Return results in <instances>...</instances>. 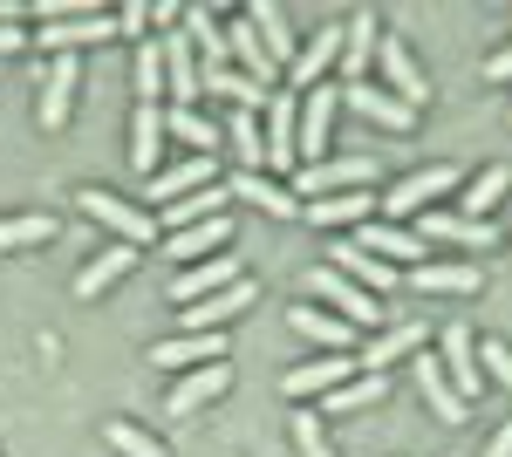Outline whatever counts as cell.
Instances as JSON below:
<instances>
[{
	"instance_id": "obj_47",
	"label": "cell",
	"mask_w": 512,
	"mask_h": 457,
	"mask_svg": "<svg viewBox=\"0 0 512 457\" xmlns=\"http://www.w3.org/2000/svg\"><path fill=\"white\" fill-rule=\"evenodd\" d=\"M485 82H512V41L492 55V62H485Z\"/></svg>"
},
{
	"instance_id": "obj_24",
	"label": "cell",
	"mask_w": 512,
	"mask_h": 457,
	"mask_svg": "<svg viewBox=\"0 0 512 457\" xmlns=\"http://www.w3.org/2000/svg\"><path fill=\"white\" fill-rule=\"evenodd\" d=\"M328 267H335V273H349L355 287H362V294H376V301H383V294H396V280H403V273H396L390 260L362 253L355 239H335V246H328Z\"/></svg>"
},
{
	"instance_id": "obj_9",
	"label": "cell",
	"mask_w": 512,
	"mask_h": 457,
	"mask_svg": "<svg viewBox=\"0 0 512 457\" xmlns=\"http://www.w3.org/2000/svg\"><path fill=\"white\" fill-rule=\"evenodd\" d=\"M376 69H383V89H390L396 103H410V110H424V103H431L424 62L410 55V41H403V35H383V41H376Z\"/></svg>"
},
{
	"instance_id": "obj_34",
	"label": "cell",
	"mask_w": 512,
	"mask_h": 457,
	"mask_svg": "<svg viewBox=\"0 0 512 457\" xmlns=\"http://www.w3.org/2000/svg\"><path fill=\"white\" fill-rule=\"evenodd\" d=\"M246 21H253V35L267 41V55H274V69H294V55H301V41L287 28V14H280L274 0H253V7H239Z\"/></svg>"
},
{
	"instance_id": "obj_22",
	"label": "cell",
	"mask_w": 512,
	"mask_h": 457,
	"mask_svg": "<svg viewBox=\"0 0 512 457\" xmlns=\"http://www.w3.org/2000/svg\"><path fill=\"white\" fill-rule=\"evenodd\" d=\"M233 389V362H205V369H192V376L171 382V396H164V410L171 417H198L205 403H219Z\"/></svg>"
},
{
	"instance_id": "obj_21",
	"label": "cell",
	"mask_w": 512,
	"mask_h": 457,
	"mask_svg": "<svg viewBox=\"0 0 512 457\" xmlns=\"http://www.w3.org/2000/svg\"><path fill=\"white\" fill-rule=\"evenodd\" d=\"M403 280H410L424 301H437V294H444V301H465V294L485 287V273H478L472 260H424V267H410Z\"/></svg>"
},
{
	"instance_id": "obj_12",
	"label": "cell",
	"mask_w": 512,
	"mask_h": 457,
	"mask_svg": "<svg viewBox=\"0 0 512 457\" xmlns=\"http://www.w3.org/2000/svg\"><path fill=\"white\" fill-rule=\"evenodd\" d=\"M431 355H437V369L451 376V389H458L465 403H472L478 389H485V369H478V335L465 328V321H451V328L437 335V348H431Z\"/></svg>"
},
{
	"instance_id": "obj_27",
	"label": "cell",
	"mask_w": 512,
	"mask_h": 457,
	"mask_svg": "<svg viewBox=\"0 0 512 457\" xmlns=\"http://www.w3.org/2000/svg\"><path fill=\"white\" fill-rule=\"evenodd\" d=\"M506 191H512V171H506V164H485V171H472V178L458 185V205H451V212H465V219H485V226H492V212L506 205Z\"/></svg>"
},
{
	"instance_id": "obj_3",
	"label": "cell",
	"mask_w": 512,
	"mask_h": 457,
	"mask_svg": "<svg viewBox=\"0 0 512 457\" xmlns=\"http://www.w3.org/2000/svg\"><path fill=\"white\" fill-rule=\"evenodd\" d=\"M383 178V157L355 151V157H321V164H301L294 178H287V191L301 198V205H315V198H335V191H369Z\"/></svg>"
},
{
	"instance_id": "obj_38",
	"label": "cell",
	"mask_w": 512,
	"mask_h": 457,
	"mask_svg": "<svg viewBox=\"0 0 512 457\" xmlns=\"http://www.w3.org/2000/svg\"><path fill=\"white\" fill-rule=\"evenodd\" d=\"M226 151L239 157V171H267V137H260V116L253 110H226Z\"/></svg>"
},
{
	"instance_id": "obj_5",
	"label": "cell",
	"mask_w": 512,
	"mask_h": 457,
	"mask_svg": "<svg viewBox=\"0 0 512 457\" xmlns=\"http://www.w3.org/2000/svg\"><path fill=\"white\" fill-rule=\"evenodd\" d=\"M260 137H267V178H294L301 171V151H294V137H301V96L294 89H274V103L260 116Z\"/></svg>"
},
{
	"instance_id": "obj_14",
	"label": "cell",
	"mask_w": 512,
	"mask_h": 457,
	"mask_svg": "<svg viewBox=\"0 0 512 457\" xmlns=\"http://www.w3.org/2000/svg\"><path fill=\"white\" fill-rule=\"evenodd\" d=\"M219 253H233V212L226 219H198L185 232H164V260L171 267H198V260H219Z\"/></svg>"
},
{
	"instance_id": "obj_36",
	"label": "cell",
	"mask_w": 512,
	"mask_h": 457,
	"mask_svg": "<svg viewBox=\"0 0 512 457\" xmlns=\"http://www.w3.org/2000/svg\"><path fill=\"white\" fill-rule=\"evenodd\" d=\"M130 164L144 178L164 171V110H151V103H137V116H130Z\"/></svg>"
},
{
	"instance_id": "obj_32",
	"label": "cell",
	"mask_w": 512,
	"mask_h": 457,
	"mask_svg": "<svg viewBox=\"0 0 512 457\" xmlns=\"http://www.w3.org/2000/svg\"><path fill=\"white\" fill-rule=\"evenodd\" d=\"M137 260H144L137 246H103V253H96V260H89V267L76 273V301H96L103 287H117V280H130V273H137Z\"/></svg>"
},
{
	"instance_id": "obj_23",
	"label": "cell",
	"mask_w": 512,
	"mask_h": 457,
	"mask_svg": "<svg viewBox=\"0 0 512 457\" xmlns=\"http://www.w3.org/2000/svg\"><path fill=\"white\" fill-rule=\"evenodd\" d=\"M335 62H342V21H335V28H315V35L301 41V55H294V69H287V89L308 96L315 82H328Z\"/></svg>"
},
{
	"instance_id": "obj_8",
	"label": "cell",
	"mask_w": 512,
	"mask_h": 457,
	"mask_svg": "<svg viewBox=\"0 0 512 457\" xmlns=\"http://www.w3.org/2000/svg\"><path fill=\"white\" fill-rule=\"evenodd\" d=\"M417 348H431V328L424 321H390V328H376L369 342L355 348V369L362 376H390V362H410Z\"/></svg>"
},
{
	"instance_id": "obj_31",
	"label": "cell",
	"mask_w": 512,
	"mask_h": 457,
	"mask_svg": "<svg viewBox=\"0 0 512 457\" xmlns=\"http://www.w3.org/2000/svg\"><path fill=\"white\" fill-rule=\"evenodd\" d=\"M226 212H233V191H226V178H219V185L192 191V198L164 205V212H151V219H158V232H185V226H198V219H226Z\"/></svg>"
},
{
	"instance_id": "obj_28",
	"label": "cell",
	"mask_w": 512,
	"mask_h": 457,
	"mask_svg": "<svg viewBox=\"0 0 512 457\" xmlns=\"http://www.w3.org/2000/svg\"><path fill=\"white\" fill-rule=\"evenodd\" d=\"M410 362H417V389H424V403H431V417H437V423H465V417H472V403H465V396L451 389V376L437 369L431 348H417Z\"/></svg>"
},
{
	"instance_id": "obj_25",
	"label": "cell",
	"mask_w": 512,
	"mask_h": 457,
	"mask_svg": "<svg viewBox=\"0 0 512 457\" xmlns=\"http://www.w3.org/2000/svg\"><path fill=\"white\" fill-rule=\"evenodd\" d=\"M226 191H233V198H246L253 212H267V219H301V198L280 185V178H267V171H233V178H226Z\"/></svg>"
},
{
	"instance_id": "obj_20",
	"label": "cell",
	"mask_w": 512,
	"mask_h": 457,
	"mask_svg": "<svg viewBox=\"0 0 512 457\" xmlns=\"http://www.w3.org/2000/svg\"><path fill=\"white\" fill-rule=\"evenodd\" d=\"M342 103H349L362 123L390 130V137H410V130H417V110H410V103H396L383 82H355V89H342Z\"/></svg>"
},
{
	"instance_id": "obj_43",
	"label": "cell",
	"mask_w": 512,
	"mask_h": 457,
	"mask_svg": "<svg viewBox=\"0 0 512 457\" xmlns=\"http://www.w3.org/2000/svg\"><path fill=\"white\" fill-rule=\"evenodd\" d=\"M478 369L512 396V342H478Z\"/></svg>"
},
{
	"instance_id": "obj_15",
	"label": "cell",
	"mask_w": 512,
	"mask_h": 457,
	"mask_svg": "<svg viewBox=\"0 0 512 457\" xmlns=\"http://www.w3.org/2000/svg\"><path fill=\"white\" fill-rule=\"evenodd\" d=\"M349 376H362L355 355H315V362H301V369L280 376V396H287V403H321L328 389H342Z\"/></svg>"
},
{
	"instance_id": "obj_33",
	"label": "cell",
	"mask_w": 512,
	"mask_h": 457,
	"mask_svg": "<svg viewBox=\"0 0 512 457\" xmlns=\"http://www.w3.org/2000/svg\"><path fill=\"white\" fill-rule=\"evenodd\" d=\"M164 137H178L185 157H219L226 151V130H219L205 110H164Z\"/></svg>"
},
{
	"instance_id": "obj_11",
	"label": "cell",
	"mask_w": 512,
	"mask_h": 457,
	"mask_svg": "<svg viewBox=\"0 0 512 457\" xmlns=\"http://www.w3.org/2000/svg\"><path fill=\"white\" fill-rule=\"evenodd\" d=\"M376 41H383V21H376L369 7H355L349 21H342V62H335L342 89H355V82L376 76Z\"/></svg>"
},
{
	"instance_id": "obj_6",
	"label": "cell",
	"mask_w": 512,
	"mask_h": 457,
	"mask_svg": "<svg viewBox=\"0 0 512 457\" xmlns=\"http://www.w3.org/2000/svg\"><path fill=\"white\" fill-rule=\"evenodd\" d=\"M76 89H82V55H48V69H41V130L48 137H62L69 130V116H76Z\"/></svg>"
},
{
	"instance_id": "obj_37",
	"label": "cell",
	"mask_w": 512,
	"mask_h": 457,
	"mask_svg": "<svg viewBox=\"0 0 512 457\" xmlns=\"http://www.w3.org/2000/svg\"><path fill=\"white\" fill-rule=\"evenodd\" d=\"M376 403H390V376H349L342 389H328L315 410H328V417H355V410H376Z\"/></svg>"
},
{
	"instance_id": "obj_16",
	"label": "cell",
	"mask_w": 512,
	"mask_h": 457,
	"mask_svg": "<svg viewBox=\"0 0 512 457\" xmlns=\"http://www.w3.org/2000/svg\"><path fill=\"white\" fill-rule=\"evenodd\" d=\"M335 110H342V89H335V82H315V89L301 96V137H294L301 164H321V157H328V130H335Z\"/></svg>"
},
{
	"instance_id": "obj_39",
	"label": "cell",
	"mask_w": 512,
	"mask_h": 457,
	"mask_svg": "<svg viewBox=\"0 0 512 457\" xmlns=\"http://www.w3.org/2000/svg\"><path fill=\"white\" fill-rule=\"evenodd\" d=\"M48 239H62L55 212H14V219H0V253H28V246H48Z\"/></svg>"
},
{
	"instance_id": "obj_17",
	"label": "cell",
	"mask_w": 512,
	"mask_h": 457,
	"mask_svg": "<svg viewBox=\"0 0 512 457\" xmlns=\"http://www.w3.org/2000/svg\"><path fill=\"white\" fill-rule=\"evenodd\" d=\"M158 48H164V89H171L164 110H198V96H205V69H198L192 41H185V35H158Z\"/></svg>"
},
{
	"instance_id": "obj_44",
	"label": "cell",
	"mask_w": 512,
	"mask_h": 457,
	"mask_svg": "<svg viewBox=\"0 0 512 457\" xmlns=\"http://www.w3.org/2000/svg\"><path fill=\"white\" fill-rule=\"evenodd\" d=\"M151 28V0H130V7H117V35H144Z\"/></svg>"
},
{
	"instance_id": "obj_46",
	"label": "cell",
	"mask_w": 512,
	"mask_h": 457,
	"mask_svg": "<svg viewBox=\"0 0 512 457\" xmlns=\"http://www.w3.org/2000/svg\"><path fill=\"white\" fill-rule=\"evenodd\" d=\"M478 457H512V417L499 423V430H492V437H485V451Z\"/></svg>"
},
{
	"instance_id": "obj_13",
	"label": "cell",
	"mask_w": 512,
	"mask_h": 457,
	"mask_svg": "<svg viewBox=\"0 0 512 457\" xmlns=\"http://www.w3.org/2000/svg\"><path fill=\"white\" fill-rule=\"evenodd\" d=\"M205 185H219V157H178L158 178H144V198H151V212H164V205H178V198H192Z\"/></svg>"
},
{
	"instance_id": "obj_26",
	"label": "cell",
	"mask_w": 512,
	"mask_h": 457,
	"mask_svg": "<svg viewBox=\"0 0 512 457\" xmlns=\"http://www.w3.org/2000/svg\"><path fill=\"white\" fill-rule=\"evenodd\" d=\"M287 328L294 335H308V342H321L328 355H349V348H362V335H355L342 314H328V307H315V301H301L294 314H287Z\"/></svg>"
},
{
	"instance_id": "obj_29",
	"label": "cell",
	"mask_w": 512,
	"mask_h": 457,
	"mask_svg": "<svg viewBox=\"0 0 512 457\" xmlns=\"http://www.w3.org/2000/svg\"><path fill=\"white\" fill-rule=\"evenodd\" d=\"M233 280H246V267H239V253H219V260H198V267H185L178 280H171V301H205V294H219V287H233Z\"/></svg>"
},
{
	"instance_id": "obj_4",
	"label": "cell",
	"mask_w": 512,
	"mask_h": 457,
	"mask_svg": "<svg viewBox=\"0 0 512 457\" xmlns=\"http://www.w3.org/2000/svg\"><path fill=\"white\" fill-rule=\"evenodd\" d=\"M308 294H321V301H328V314H342L355 335H376V328H383V301H376V294H362L349 273H335L328 260L308 273Z\"/></svg>"
},
{
	"instance_id": "obj_10",
	"label": "cell",
	"mask_w": 512,
	"mask_h": 457,
	"mask_svg": "<svg viewBox=\"0 0 512 457\" xmlns=\"http://www.w3.org/2000/svg\"><path fill=\"white\" fill-rule=\"evenodd\" d=\"M349 239L362 246V253L390 260L396 273H410V267H424V260H431V246L417 239V226H390V219H369V226H355Z\"/></svg>"
},
{
	"instance_id": "obj_18",
	"label": "cell",
	"mask_w": 512,
	"mask_h": 457,
	"mask_svg": "<svg viewBox=\"0 0 512 457\" xmlns=\"http://www.w3.org/2000/svg\"><path fill=\"white\" fill-rule=\"evenodd\" d=\"M226 355H233L226 335H164V342L151 348L158 376H192V369H205V362H226Z\"/></svg>"
},
{
	"instance_id": "obj_41",
	"label": "cell",
	"mask_w": 512,
	"mask_h": 457,
	"mask_svg": "<svg viewBox=\"0 0 512 457\" xmlns=\"http://www.w3.org/2000/svg\"><path fill=\"white\" fill-rule=\"evenodd\" d=\"M103 444H110L117 457H171L158 437H151V430H137L130 417H110V423H103Z\"/></svg>"
},
{
	"instance_id": "obj_48",
	"label": "cell",
	"mask_w": 512,
	"mask_h": 457,
	"mask_svg": "<svg viewBox=\"0 0 512 457\" xmlns=\"http://www.w3.org/2000/svg\"><path fill=\"white\" fill-rule=\"evenodd\" d=\"M28 21V7H14V0H0V28H21Z\"/></svg>"
},
{
	"instance_id": "obj_7",
	"label": "cell",
	"mask_w": 512,
	"mask_h": 457,
	"mask_svg": "<svg viewBox=\"0 0 512 457\" xmlns=\"http://www.w3.org/2000/svg\"><path fill=\"white\" fill-rule=\"evenodd\" d=\"M253 301H260V280L246 273V280H233V287H219V294H205V301L185 307V314H178V335H226V321H239Z\"/></svg>"
},
{
	"instance_id": "obj_40",
	"label": "cell",
	"mask_w": 512,
	"mask_h": 457,
	"mask_svg": "<svg viewBox=\"0 0 512 457\" xmlns=\"http://www.w3.org/2000/svg\"><path fill=\"white\" fill-rule=\"evenodd\" d=\"M130 89H137V103L164 110V48H158V41H137V69H130Z\"/></svg>"
},
{
	"instance_id": "obj_30",
	"label": "cell",
	"mask_w": 512,
	"mask_h": 457,
	"mask_svg": "<svg viewBox=\"0 0 512 457\" xmlns=\"http://www.w3.org/2000/svg\"><path fill=\"white\" fill-rule=\"evenodd\" d=\"M417 239L424 246H492V226L485 219H465V212H451V205H437L417 219Z\"/></svg>"
},
{
	"instance_id": "obj_1",
	"label": "cell",
	"mask_w": 512,
	"mask_h": 457,
	"mask_svg": "<svg viewBox=\"0 0 512 457\" xmlns=\"http://www.w3.org/2000/svg\"><path fill=\"white\" fill-rule=\"evenodd\" d=\"M458 185H465V171H458V164H424V171H410V178H396V185L383 191V212H376V219L410 226V219L437 212V205H444Z\"/></svg>"
},
{
	"instance_id": "obj_42",
	"label": "cell",
	"mask_w": 512,
	"mask_h": 457,
	"mask_svg": "<svg viewBox=\"0 0 512 457\" xmlns=\"http://www.w3.org/2000/svg\"><path fill=\"white\" fill-rule=\"evenodd\" d=\"M294 451H301V457H335V444H328V423H321V410H294Z\"/></svg>"
},
{
	"instance_id": "obj_35",
	"label": "cell",
	"mask_w": 512,
	"mask_h": 457,
	"mask_svg": "<svg viewBox=\"0 0 512 457\" xmlns=\"http://www.w3.org/2000/svg\"><path fill=\"white\" fill-rule=\"evenodd\" d=\"M205 96H219V103H233V110H253V116H267V103H274V89L239 76L233 62H226V69H205Z\"/></svg>"
},
{
	"instance_id": "obj_45",
	"label": "cell",
	"mask_w": 512,
	"mask_h": 457,
	"mask_svg": "<svg viewBox=\"0 0 512 457\" xmlns=\"http://www.w3.org/2000/svg\"><path fill=\"white\" fill-rule=\"evenodd\" d=\"M21 48H35V28H0V62L21 55Z\"/></svg>"
},
{
	"instance_id": "obj_2",
	"label": "cell",
	"mask_w": 512,
	"mask_h": 457,
	"mask_svg": "<svg viewBox=\"0 0 512 457\" xmlns=\"http://www.w3.org/2000/svg\"><path fill=\"white\" fill-rule=\"evenodd\" d=\"M76 205H82V219H89V226L110 232V246H137V253H144V246L158 239L151 205H130V198H117V191H103V185H82Z\"/></svg>"
},
{
	"instance_id": "obj_19",
	"label": "cell",
	"mask_w": 512,
	"mask_h": 457,
	"mask_svg": "<svg viewBox=\"0 0 512 457\" xmlns=\"http://www.w3.org/2000/svg\"><path fill=\"white\" fill-rule=\"evenodd\" d=\"M383 212V191H335V198H315V205H301V219L321 232H355L369 226Z\"/></svg>"
}]
</instances>
